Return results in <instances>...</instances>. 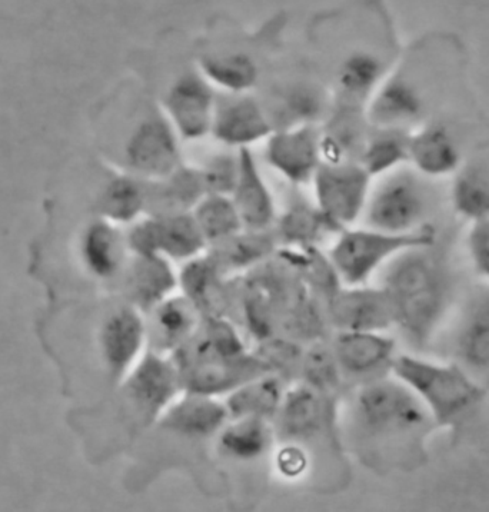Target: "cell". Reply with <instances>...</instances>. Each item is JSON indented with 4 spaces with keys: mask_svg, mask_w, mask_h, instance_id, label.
I'll return each mask as SVG.
<instances>
[{
    "mask_svg": "<svg viewBox=\"0 0 489 512\" xmlns=\"http://www.w3.org/2000/svg\"><path fill=\"white\" fill-rule=\"evenodd\" d=\"M337 422L344 442L378 472L414 471L427 462L434 417L399 379L388 377L351 387Z\"/></svg>",
    "mask_w": 489,
    "mask_h": 512,
    "instance_id": "1",
    "label": "cell"
},
{
    "mask_svg": "<svg viewBox=\"0 0 489 512\" xmlns=\"http://www.w3.org/2000/svg\"><path fill=\"white\" fill-rule=\"evenodd\" d=\"M382 268L379 287L391 301L395 325L412 348L427 351L457 295V278L447 249L438 242L415 246Z\"/></svg>",
    "mask_w": 489,
    "mask_h": 512,
    "instance_id": "2",
    "label": "cell"
},
{
    "mask_svg": "<svg viewBox=\"0 0 489 512\" xmlns=\"http://www.w3.org/2000/svg\"><path fill=\"white\" fill-rule=\"evenodd\" d=\"M392 374L424 401L437 427L451 428L455 441L484 437L489 421L488 390L457 364L397 355Z\"/></svg>",
    "mask_w": 489,
    "mask_h": 512,
    "instance_id": "3",
    "label": "cell"
},
{
    "mask_svg": "<svg viewBox=\"0 0 489 512\" xmlns=\"http://www.w3.org/2000/svg\"><path fill=\"white\" fill-rule=\"evenodd\" d=\"M438 208V196L428 176L417 169L399 168L382 175L369 192L362 218L365 228L387 234H411L429 222Z\"/></svg>",
    "mask_w": 489,
    "mask_h": 512,
    "instance_id": "4",
    "label": "cell"
},
{
    "mask_svg": "<svg viewBox=\"0 0 489 512\" xmlns=\"http://www.w3.org/2000/svg\"><path fill=\"white\" fill-rule=\"evenodd\" d=\"M437 239L438 232L434 225L424 226L411 234L348 228L339 232L337 242L329 252V261L342 284L362 287L394 256L415 246L435 244Z\"/></svg>",
    "mask_w": 489,
    "mask_h": 512,
    "instance_id": "5",
    "label": "cell"
},
{
    "mask_svg": "<svg viewBox=\"0 0 489 512\" xmlns=\"http://www.w3.org/2000/svg\"><path fill=\"white\" fill-rule=\"evenodd\" d=\"M171 358L181 374L184 391L216 398L271 372L258 354L224 355L209 348L196 334Z\"/></svg>",
    "mask_w": 489,
    "mask_h": 512,
    "instance_id": "6",
    "label": "cell"
},
{
    "mask_svg": "<svg viewBox=\"0 0 489 512\" xmlns=\"http://www.w3.org/2000/svg\"><path fill=\"white\" fill-rule=\"evenodd\" d=\"M427 73H419V65H405L389 73L367 106L371 128L404 129L409 131L427 118L429 85Z\"/></svg>",
    "mask_w": 489,
    "mask_h": 512,
    "instance_id": "7",
    "label": "cell"
},
{
    "mask_svg": "<svg viewBox=\"0 0 489 512\" xmlns=\"http://www.w3.org/2000/svg\"><path fill=\"white\" fill-rule=\"evenodd\" d=\"M371 184L372 176L359 162L322 164L311 184L315 206L342 232L362 218Z\"/></svg>",
    "mask_w": 489,
    "mask_h": 512,
    "instance_id": "8",
    "label": "cell"
},
{
    "mask_svg": "<svg viewBox=\"0 0 489 512\" xmlns=\"http://www.w3.org/2000/svg\"><path fill=\"white\" fill-rule=\"evenodd\" d=\"M126 242L133 255H161L171 262L192 261L208 246L192 212L146 216L133 224Z\"/></svg>",
    "mask_w": 489,
    "mask_h": 512,
    "instance_id": "9",
    "label": "cell"
},
{
    "mask_svg": "<svg viewBox=\"0 0 489 512\" xmlns=\"http://www.w3.org/2000/svg\"><path fill=\"white\" fill-rule=\"evenodd\" d=\"M123 388L146 425H155L166 408L184 392L174 359L149 349L123 379Z\"/></svg>",
    "mask_w": 489,
    "mask_h": 512,
    "instance_id": "10",
    "label": "cell"
},
{
    "mask_svg": "<svg viewBox=\"0 0 489 512\" xmlns=\"http://www.w3.org/2000/svg\"><path fill=\"white\" fill-rule=\"evenodd\" d=\"M179 141L165 113H149L126 144V162L136 178L158 181L182 165Z\"/></svg>",
    "mask_w": 489,
    "mask_h": 512,
    "instance_id": "11",
    "label": "cell"
},
{
    "mask_svg": "<svg viewBox=\"0 0 489 512\" xmlns=\"http://www.w3.org/2000/svg\"><path fill=\"white\" fill-rule=\"evenodd\" d=\"M448 351L454 364L489 390V288L469 295L451 329Z\"/></svg>",
    "mask_w": 489,
    "mask_h": 512,
    "instance_id": "12",
    "label": "cell"
},
{
    "mask_svg": "<svg viewBox=\"0 0 489 512\" xmlns=\"http://www.w3.org/2000/svg\"><path fill=\"white\" fill-rule=\"evenodd\" d=\"M335 402L304 382H299L285 391L284 400L274 420L276 437L291 444H301L315 440L326 432L337 431L338 411Z\"/></svg>",
    "mask_w": 489,
    "mask_h": 512,
    "instance_id": "13",
    "label": "cell"
},
{
    "mask_svg": "<svg viewBox=\"0 0 489 512\" xmlns=\"http://www.w3.org/2000/svg\"><path fill=\"white\" fill-rule=\"evenodd\" d=\"M331 348L342 379L352 387L388 377L397 358L395 339L382 332H337Z\"/></svg>",
    "mask_w": 489,
    "mask_h": 512,
    "instance_id": "14",
    "label": "cell"
},
{
    "mask_svg": "<svg viewBox=\"0 0 489 512\" xmlns=\"http://www.w3.org/2000/svg\"><path fill=\"white\" fill-rule=\"evenodd\" d=\"M216 105L214 86L201 73L179 76L163 98V113L182 141L211 135Z\"/></svg>",
    "mask_w": 489,
    "mask_h": 512,
    "instance_id": "15",
    "label": "cell"
},
{
    "mask_svg": "<svg viewBox=\"0 0 489 512\" xmlns=\"http://www.w3.org/2000/svg\"><path fill=\"white\" fill-rule=\"evenodd\" d=\"M325 314L337 332H382L395 325L394 309L381 287L339 289L325 302Z\"/></svg>",
    "mask_w": 489,
    "mask_h": 512,
    "instance_id": "16",
    "label": "cell"
},
{
    "mask_svg": "<svg viewBox=\"0 0 489 512\" xmlns=\"http://www.w3.org/2000/svg\"><path fill=\"white\" fill-rule=\"evenodd\" d=\"M274 132L264 106L248 93L216 96L211 135L229 148H249Z\"/></svg>",
    "mask_w": 489,
    "mask_h": 512,
    "instance_id": "17",
    "label": "cell"
},
{
    "mask_svg": "<svg viewBox=\"0 0 489 512\" xmlns=\"http://www.w3.org/2000/svg\"><path fill=\"white\" fill-rule=\"evenodd\" d=\"M321 132L315 126L275 131L266 139L265 161L289 184L311 185L322 165Z\"/></svg>",
    "mask_w": 489,
    "mask_h": 512,
    "instance_id": "18",
    "label": "cell"
},
{
    "mask_svg": "<svg viewBox=\"0 0 489 512\" xmlns=\"http://www.w3.org/2000/svg\"><path fill=\"white\" fill-rule=\"evenodd\" d=\"M148 349L145 315L133 307L113 312L101 331L103 361L116 381H123Z\"/></svg>",
    "mask_w": 489,
    "mask_h": 512,
    "instance_id": "19",
    "label": "cell"
},
{
    "mask_svg": "<svg viewBox=\"0 0 489 512\" xmlns=\"http://www.w3.org/2000/svg\"><path fill=\"white\" fill-rule=\"evenodd\" d=\"M204 315L185 295H172L145 315L149 351L172 357L189 341Z\"/></svg>",
    "mask_w": 489,
    "mask_h": 512,
    "instance_id": "20",
    "label": "cell"
},
{
    "mask_svg": "<svg viewBox=\"0 0 489 512\" xmlns=\"http://www.w3.org/2000/svg\"><path fill=\"white\" fill-rule=\"evenodd\" d=\"M229 421L224 402L209 395L184 391L163 412L155 425L188 440L215 437Z\"/></svg>",
    "mask_w": 489,
    "mask_h": 512,
    "instance_id": "21",
    "label": "cell"
},
{
    "mask_svg": "<svg viewBox=\"0 0 489 512\" xmlns=\"http://www.w3.org/2000/svg\"><path fill=\"white\" fill-rule=\"evenodd\" d=\"M409 161L419 174L439 178L454 174L462 164V142L457 126L445 119H431L411 134Z\"/></svg>",
    "mask_w": 489,
    "mask_h": 512,
    "instance_id": "22",
    "label": "cell"
},
{
    "mask_svg": "<svg viewBox=\"0 0 489 512\" xmlns=\"http://www.w3.org/2000/svg\"><path fill=\"white\" fill-rule=\"evenodd\" d=\"M239 178L231 198L248 231H271L276 221L274 196L259 172L251 149H238Z\"/></svg>",
    "mask_w": 489,
    "mask_h": 512,
    "instance_id": "23",
    "label": "cell"
},
{
    "mask_svg": "<svg viewBox=\"0 0 489 512\" xmlns=\"http://www.w3.org/2000/svg\"><path fill=\"white\" fill-rule=\"evenodd\" d=\"M369 132L365 109L335 103L319 141L322 164L358 162Z\"/></svg>",
    "mask_w": 489,
    "mask_h": 512,
    "instance_id": "24",
    "label": "cell"
},
{
    "mask_svg": "<svg viewBox=\"0 0 489 512\" xmlns=\"http://www.w3.org/2000/svg\"><path fill=\"white\" fill-rule=\"evenodd\" d=\"M275 131L315 126L328 119L331 101L325 89L315 83L298 82L279 89L271 108H265Z\"/></svg>",
    "mask_w": 489,
    "mask_h": 512,
    "instance_id": "25",
    "label": "cell"
},
{
    "mask_svg": "<svg viewBox=\"0 0 489 512\" xmlns=\"http://www.w3.org/2000/svg\"><path fill=\"white\" fill-rule=\"evenodd\" d=\"M179 275L169 259L161 255H133L126 275V294L132 307L143 315L175 295Z\"/></svg>",
    "mask_w": 489,
    "mask_h": 512,
    "instance_id": "26",
    "label": "cell"
},
{
    "mask_svg": "<svg viewBox=\"0 0 489 512\" xmlns=\"http://www.w3.org/2000/svg\"><path fill=\"white\" fill-rule=\"evenodd\" d=\"M205 195L199 168L182 164L165 178L146 181V214H191Z\"/></svg>",
    "mask_w": 489,
    "mask_h": 512,
    "instance_id": "27",
    "label": "cell"
},
{
    "mask_svg": "<svg viewBox=\"0 0 489 512\" xmlns=\"http://www.w3.org/2000/svg\"><path fill=\"white\" fill-rule=\"evenodd\" d=\"M225 272L211 255H201L186 262L179 274V288L204 317H224L228 307L229 289Z\"/></svg>",
    "mask_w": 489,
    "mask_h": 512,
    "instance_id": "28",
    "label": "cell"
},
{
    "mask_svg": "<svg viewBox=\"0 0 489 512\" xmlns=\"http://www.w3.org/2000/svg\"><path fill=\"white\" fill-rule=\"evenodd\" d=\"M388 62L379 53H351L338 71V99L335 103L355 106L367 111L369 101L387 79Z\"/></svg>",
    "mask_w": 489,
    "mask_h": 512,
    "instance_id": "29",
    "label": "cell"
},
{
    "mask_svg": "<svg viewBox=\"0 0 489 512\" xmlns=\"http://www.w3.org/2000/svg\"><path fill=\"white\" fill-rule=\"evenodd\" d=\"M285 391L284 379L272 372L245 382L226 395L224 404L229 420L256 417L274 422L284 400Z\"/></svg>",
    "mask_w": 489,
    "mask_h": 512,
    "instance_id": "30",
    "label": "cell"
},
{
    "mask_svg": "<svg viewBox=\"0 0 489 512\" xmlns=\"http://www.w3.org/2000/svg\"><path fill=\"white\" fill-rule=\"evenodd\" d=\"M275 437L271 421L256 417L234 418L219 431L218 450L232 460H258L271 450Z\"/></svg>",
    "mask_w": 489,
    "mask_h": 512,
    "instance_id": "31",
    "label": "cell"
},
{
    "mask_svg": "<svg viewBox=\"0 0 489 512\" xmlns=\"http://www.w3.org/2000/svg\"><path fill=\"white\" fill-rule=\"evenodd\" d=\"M452 204L469 221L489 218V151L474 156L458 169L452 186Z\"/></svg>",
    "mask_w": 489,
    "mask_h": 512,
    "instance_id": "32",
    "label": "cell"
},
{
    "mask_svg": "<svg viewBox=\"0 0 489 512\" xmlns=\"http://www.w3.org/2000/svg\"><path fill=\"white\" fill-rule=\"evenodd\" d=\"M409 142L404 129L371 128L358 162L372 178L388 174L409 161Z\"/></svg>",
    "mask_w": 489,
    "mask_h": 512,
    "instance_id": "33",
    "label": "cell"
},
{
    "mask_svg": "<svg viewBox=\"0 0 489 512\" xmlns=\"http://www.w3.org/2000/svg\"><path fill=\"white\" fill-rule=\"evenodd\" d=\"M199 66L206 81L226 93H246L254 88L259 78L258 65L242 52L206 55Z\"/></svg>",
    "mask_w": 489,
    "mask_h": 512,
    "instance_id": "34",
    "label": "cell"
},
{
    "mask_svg": "<svg viewBox=\"0 0 489 512\" xmlns=\"http://www.w3.org/2000/svg\"><path fill=\"white\" fill-rule=\"evenodd\" d=\"M278 244L271 231H244L232 236L222 244L212 246L209 255L215 259L222 271L255 267L274 254Z\"/></svg>",
    "mask_w": 489,
    "mask_h": 512,
    "instance_id": "35",
    "label": "cell"
},
{
    "mask_svg": "<svg viewBox=\"0 0 489 512\" xmlns=\"http://www.w3.org/2000/svg\"><path fill=\"white\" fill-rule=\"evenodd\" d=\"M329 232L339 231L316 206L292 205L281 219H278L276 239L282 244L299 246L304 249L316 248L318 242Z\"/></svg>",
    "mask_w": 489,
    "mask_h": 512,
    "instance_id": "36",
    "label": "cell"
},
{
    "mask_svg": "<svg viewBox=\"0 0 489 512\" xmlns=\"http://www.w3.org/2000/svg\"><path fill=\"white\" fill-rule=\"evenodd\" d=\"M192 215L209 246L222 244L244 231L231 196L206 194Z\"/></svg>",
    "mask_w": 489,
    "mask_h": 512,
    "instance_id": "37",
    "label": "cell"
},
{
    "mask_svg": "<svg viewBox=\"0 0 489 512\" xmlns=\"http://www.w3.org/2000/svg\"><path fill=\"white\" fill-rule=\"evenodd\" d=\"M82 252L89 271L96 277L111 278L122 265V236L108 222H96L86 231Z\"/></svg>",
    "mask_w": 489,
    "mask_h": 512,
    "instance_id": "38",
    "label": "cell"
},
{
    "mask_svg": "<svg viewBox=\"0 0 489 512\" xmlns=\"http://www.w3.org/2000/svg\"><path fill=\"white\" fill-rule=\"evenodd\" d=\"M103 215L116 224H131L146 214V181L136 176L113 179L101 199Z\"/></svg>",
    "mask_w": 489,
    "mask_h": 512,
    "instance_id": "39",
    "label": "cell"
},
{
    "mask_svg": "<svg viewBox=\"0 0 489 512\" xmlns=\"http://www.w3.org/2000/svg\"><path fill=\"white\" fill-rule=\"evenodd\" d=\"M299 377L304 384L314 388L328 400H335V394L344 384L341 371L332 352L331 344L315 342L308 351L302 355Z\"/></svg>",
    "mask_w": 489,
    "mask_h": 512,
    "instance_id": "40",
    "label": "cell"
},
{
    "mask_svg": "<svg viewBox=\"0 0 489 512\" xmlns=\"http://www.w3.org/2000/svg\"><path fill=\"white\" fill-rule=\"evenodd\" d=\"M199 171L206 194L231 196L239 178V154L219 152L212 155Z\"/></svg>",
    "mask_w": 489,
    "mask_h": 512,
    "instance_id": "41",
    "label": "cell"
},
{
    "mask_svg": "<svg viewBox=\"0 0 489 512\" xmlns=\"http://www.w3.org/2000/svg\"><path fill=\"white\" fill-rule=\"evenodd\" d=\"M468 252L475 271L489 279V218L472 226L468 236Z\"/></svg>",
    "mask_w": 489,
    "mask_h": 512,
    "instance_id": "42",
    "label": "cell"
},
{
    "mask_svg": "<svg viewBox=\"0 0 489 512\" xmlns=\"http://www.w3.org/2000/svg\"><path fill=\"white\" fill-rule=\"evenodd\" d=\"M308 462L304 448L291 442H285L284 448L276 455L278 471L286 478L301 477L308 467Z\"/></svg>",
    "mask_w": 489,
    "mask_h": 512,
    "instance_id": "43",
    "label": "cell"
}]
</instances>
